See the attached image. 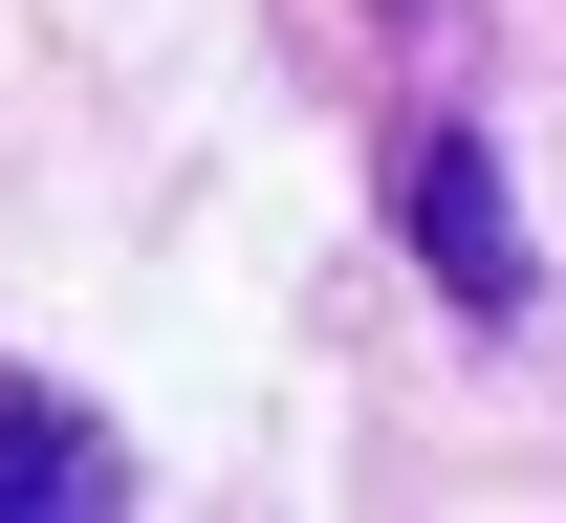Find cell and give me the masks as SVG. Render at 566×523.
<instances>
[{
  "instance_id": "2",
  "label": "cell",
  "mask_w": 566,
  "mask_h": 523,
  "mask_svg": "<svg viewBox=\"0 0 566 523\" xmlns=\"http://www.w3.org/2000/svg\"><path fill=\"white\" fill-rule=\"evenodd\" d=\"M0 502H132V458L87 437L66 393H0Z\"/></svg>"
},
{
  "instance_id": "1",
  "label": "cell",
  "mask_w": 566,
  "mask_h": 523,
  "mask_svg": "<svg viewBox=\"0 0 566 523\" xmlns=\"http://www.w3.org/2000/svg\"><path fill=\"white\" fill-rule=\"evenodd\" d=\"M415 262L458 305H523V240H501V153L480 132H415Z\"/></svg>"
}]
</instances>
